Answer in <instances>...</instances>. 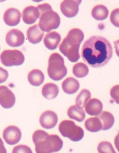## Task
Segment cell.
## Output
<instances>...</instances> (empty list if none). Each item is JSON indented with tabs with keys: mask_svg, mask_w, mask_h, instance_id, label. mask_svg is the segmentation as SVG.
Segmentation results:
<instances>
[{
	"mask_svg": "<svg viewBox=\"0 0 119 153\" xmlns=\"http://www.w3.org/2000/svg\"><path fill=\"white\" fill-rule=\"evenodd\" d=\"M113 54L110 43L106 38L100 36L90 37L85 42L81 50L84 61L94 68L105 65L111 59Z\"/></svg>",
	"mask_w": 119,
	"mask_h": 153,
	"instance_id": "cell-1",
	"label": "cell"
},
{
	"mask_svg": "<svg viewBox=\"0 0 119 153\" xmlns=\"http://www.w3.org/2000/svg\"><path fill=\"white\" fill-rule=\"evenodd\" d=\"M84 37V33L81 29L74 28L69 31L60 45V51L70 62H76L79 59L80 47Z\"/></svg>",
	"mask_w": 119,
	"mask_h": 153,
	"instance_id": "cell-2",
	"label": "cell"
},
{
	"mask_svg": "<svg viewBox=\"0 0 119 153\" xmlns=\"http://www.w3.org/2000/svg\"><path fill=\"white\" fill-rule=\"evenodd\" d=\"M37 153H50L57 152L62 148L63 142L59 137L56 135H49L41 130L35 131L32 137Z\"/></svg>",
	"mask_w": 119,
	"mask_h": 153,
	"instance_id": "cell-3",
	"label": "cell"
},
{
	"mask_svg": "<svg viewBox=\"0 0 119 153\" xmlns=\"http://www.w3.org/2000/svg\"><path fill=\"white\" fill-rule=\"evenodd\" d=\"M37 7L40 13L38 25L43 31L48 32L58 27L60 23V17L57 13L52 10L49 4H40Z\"/></svg>",
	"mask_w": 119,
	"mask_h": 153,
	"instance_id": "cell-4",
	"label": "cell"
},
{
	"mask_svg": "<svg viewBox=\"0 0 119 153\" xmlns=\"http://www.w3.org/2000/svg\"><path fill=\"white\" fill-rule=\"evenodd\" d=\"M48 63L47 72L50 78L58 81L66 75L67 70L64 65V59L59 54H52L49 57Z\"/></svg>",
	"mask_w": 119,
	"mask_h": 153,
	"instance_id": "cell-5",
	"label": "cell"
},
{
	"mask_svg": "<svg viewBox=\"0 0 119 153\" xmlns=\"http://www.w3.org/2000/svg\"><path fill=\"white\" fill-rule=\"evenodd\" d=\"M58 129L63 136L68 137L74 142L80 141L84 135V131L82 129L76 125L73 121L71 120L62 121L59 125Z\"/></svg>",
	"mask_w": 119,
	"mask_h": 153,
	"instance_id": "cell-6",
	"label": "cell"
},
{
	"mask_svg": "<svg viewBox=\"0 0 119 153\" xmlns=\"http://www.w3.org/2000/svg\"><path fill=\"white\" fill-rule=\"evenodd\" d=\"M0 59L3 65L11 66L22 64L24 61L25 57L23 54L19 50H6L1 54Z\"/></svg>",
	"mask_w": 119,
	"mask_h": 153,
	"instance_id": "cell-7",
	"label": "cell"
},
{
	"mask_svg": "<svg viewBox=\"0 0 119 153\" xmlns=\"http://www.w3.org/2000/svg\"><path fill=\"white\" fill-rule=\"evenodd\" d=\"M21 136L20 130L14 125H11L6 127L3 131V133L4 140L8 144L10 145H14L17 143L20 140Z\"/></svg>",
	"mask_w": 119,
	"mask_h": 153,
	"instance_id": "cell-8",
	"label": "cell"
},
{
	"mask_svg": "<svg viewBox=\"0 0 119 153\" xmlns=\"http://www.w3.org/2000/svg\"><path fill=\"white\" fill-rule=\"evenodd\" d=\"M81 0H65L60 5L61 12L65 16L71 18L75 16L77 14Z\"/></svg>",
	"mask_w": 119,
	"mask_h": 153,
	"instance_id": "cell-9",
	"label": "cell"
},
{
	"mask_svg": "<svg viewBox=\"0 0 119 153\" xmlns=\"http://www.w3.org/2000/svg\"><path fill=\"white\" fill-rule=\"evenodd\" d=\"M15 101V96L10 90L5 86H0V104L3 108H11L14 105Z\"/></svg>",
	"mask_w": 119,
	"mask_h": 153,
	"instance_id": "cell-10",
	"label": "cell"
},
{
	"mask_svg": "<svg viewBox=\"0 0 119 153\" xmlns=\"http://www.w3.org/2000/svg\"><path fill=\"white\" fill-rule=\"evenodd\" d=\"M24 40L25 37L23 33L16 29L10 30L7 33L5 37L6 43L12 47H17L22 45Z\"/></svg>",
	"mask_w": 119,
	"mask_h": 153,
	"instance_id": "cell-11",
	"label": "cell"
},
{
	"mask_svg": "<svg viewBox=\"0 0 119 153\" xmlns=\"http://www.w3.org/2000/svg\"><path fill=\"white\" fill-rule=\"evenodd\" d=\"M58 117L56 114L50 110L46 111L41 115L39 122L44 128L49 129L54 127L58 121Z\"/></svg>",
	"mask_w": 119,
	"mask_h": 153,
	"instance_id": "cell-12",
	"label": "cell"
},
{
	"mask_svg": "<svg viewBox=\"0 0 119 153\" xmlns=\"http://www.w3.org/2000/svg\"><path fill=\"white\" fill-rule=\"evenodd\" d=\"M40 13L37 7L32 6L25 8L22 13V18L23 22L25 23L30 24L35 22L39 17Z\"/></svg>",
	"mask_w": 119,
	"mask_h": 153,
	"instance_id": "cell-13",
	"label": "cell"
},
{
	"mask_svg": "<svg viewBox=\"0 0 119 153\" xmlns=\"http://www.w3.org/2000/svg\"><path fill=\"white\" fill-rule=\"evenodd\" d=\"M21 14L17 9L11 8L8 9L3 15V20L8 25L13 26L17 25L19 22Z\"/></svg>",
	"mask_w": 119,
	"mask_h": 153,
	"instance_id": "cell-14",
	"label": "cell"
},
{
	"mask_svg": "<svg viewBox=\"0 0 119 153\" xmlns=\"http://www.w3.org/2000/svg\"><path fill=\"white\" fill-rule=\"evenodd\" d=\"M86 112L91 116H97L101 113L103 105L101 101L96 98L89 100L85 105Z\"/></svg>",
	"mask_w": 119,
	"mask_h": 153,
	"instance_id": "cell-15",
	"label": "cell"
},
{
	"mask_svg": "<svg viewBox=\"0 0 119 153\" xmlns=\"http://www.w3.org/2000/svg\"><path fill=\"white\" fill-rule=\"evenodd\" d=\"M27 34L29 41L32 44H36L41 41L44 35V32L38 25L35 24L28 28Z\"/></svg>",
	"mask_w": 119,
	"mask_h": 153,
	"instance_id": "cell-16",
	"label": "cell"
},
{
	"mask_svg": "<svg viewBox=\"0 0 119 153\" xmlns=\"http://www.w3.org/2000/svg\"><path fill=\"white\" fill-rule=\"evenodd\" d=\"M61 40V37L60 35L56 31H52L45 35L43 41L47 48L53 50L57 48Z\"/></svg>",
	"mask_w": 119,
	"mask_h": 153,
	"instance_id": "cell-17",
	"label": "cell"
},
{
	"mask_svg": "<svg viewBox=\"0 0 119 153\" xmlns=\"http://www.w3.org/2000/svg\"><path fill=\"white\" fill-rule=\"evenodd\" d=\"M62 87L64 92L71 94L77 91L79 88L80 84L78 81L75 78L69 77L63 81Z\"/></svg>",
	"mask_w": 119,
	"mask_h": 153,
	"instance_id": "cell-18",
	"label": "cell"
},
{
	"mask_svg": "<svg viewBox=\"0 0 119 153\" xmlns=\"http://www.w3.org/2000/svg\"><path fill=\"white\" fill-rule=\"evenodd\" d=\"M59 88L55 84L51 83H46L43 86L42 93L43 96L48 99L55 98L59 93Z\"/></svg>",
	"mask_w": 119,
	"mask_h": 153,
	"instance_id": "cell-19",
	"label": "cell"
},
{
	"mask_svg": "<svg viewBox=\"0 0 119 153\" xmlns=\"http://www.w3.org/2000/svg\"><path fill=\"white\" fill-rule=\"evenodd\" d=\"M28 79L31 85L38 86L41 85L44 79V76L43 72L38 69H34L28 74Z\"/></svg>",
	"mask_w": 119,
	"mask_h": 153,
	"instance_id": "cell-20",
	"label": "cell"
},
{
	"mask_svg": "<svg viewBox=\"0 0 119 153\" xmlns=\"http://www.w3.org/2000/svg\"><path fill=\"white\" fill-rule=\"evenodd\" d=\"M67 115L70 118L80 122L83 121L85 117V114L83 109L76 105H72L68 108Z\"/></svg>",
	"mask_w": 119,
	"mask_h": 153,
	"instance_id": "cell-21",
	"label": "cell"
},
{
	"mask_svg": "<svg viewBox=\"0 0 119 153\" xmlns=\"http://www.w3.org/2000/svg\"><path fill=\"white\" fill-rule=\"evenodd\" d=\"M100 119L102 124V130H106L111 128L114 122L113 115L107 111H103L100 115L96 116Z\"/></svg>",
	"mask_w": 119,
	"mask_h": 153,
	"instance_id": "cell-22",
	"label": "cell"
},
{
	"mask_svg": "<svg viewBox=\"0 0 119 153\" xmlns=\"http://www.w3.org/2000/svg\"><path fill=\"white\" fill-rule=\"evenodd\" d=\"M109 11L107 8L102 4L95 6L92 9L91 14L92 17L97 20H102L108 17Z\"/></svg>",
	"mask_w": 119,
	"mask_h": 153,
	"instance_id": "cell-23",
	"label": "cell"
},
{
	"mask_svg": "<svg viewBox=\"0 0 119 153\" xmlns=\"http://www.w3.org/2000/svg\"><path fill=\"white\" fill-rule=\"evenodd\" d=\"M84 125L87 130L92 132H98L102 128L101 121L97 116L87 119L85 121Z\"/></svg>",
	"mask_w": 119,
	"mask_h": 153,
	"instance_id": "cell-24",
	"label": "cell"
},
{
	"mask_svg": "<svg viewBox=\"0 0 119 153\" xmlns=\"http://www.w3.org/2000/svg\"><path fill=\"white\" fill-rule=\"evenodd\" d=\"M91 96V93L89 90L85 89H82L76 98V105L78 107L83 109Z\"/></svg>",
	"mask_w": 119,
	"mask_h": 153,
	"instance_id": "cell-25",
	"label": "cell"
},
{
	"mask_svg": "<svg viewBox=\"0 0 119 153\" xmlns=\"http://www.w3.org/2000/svg\"><path fill=\"white\" fill-rule=\"evenodd\" d=\"M89 68L84 63L79 62L75 64L73 67L72 72L76 77L81 78L86 76L88 73Z\"/></svg>",
	"mask_w": 119,
	"mask_h": 153,
	"instance_id": "cell-26",
	"label": "cell"
},
{
	"mask_svg": "<svg viewBox=\"0 0 119 153\" xmlns=\"http://www.w3.org/2000/svg\"><path fill=\"white\" fill-rule=\"evenodd\" d=\"M97 149L99 153H116L111 144L108 141L100 143Z\"/></svg>",
	"mask_w": 119,
	"mask_h": 153,
	"instance_id": "cell-27",
	"label": "cell"
},
{
	"mask_svg": "<svg viewBox=\"0 0 119 153\" xmlns=\"http://www.w3.org/2000/svg\"><path fill=\"white\" fill-rule=\"evenodd\" d=\"M111 23L115 26L119 27V9L113 10L111 12L110 17Z\"/></svg>",
	"mask_w": 119,
	"mask_h": 153,
	"instance_id": "cell-28",
	"label": "cell"
},
{
	"mask_svg": "<svg viewBox=\"0 0 119 153\" xmlns=\"http://www.w3.org/2000/svg\"><path fill=\"white\" fill-rule=\"evenodd\" d=\"M13 153H32V151L28 147L20 145L15 147L12 150Z\"/></svg>",
	"mask_w": 119,
	"mask_h": 153,
	"instance_id": "cell-29",
	"label": "cell"
},
{
	"mask_svg": "<svg viewBox=\"0 0 119 153\" xmlns=\"http://www.w3.org/2000/svg\"><path fill=\"white\" fill-rule=\"evenodd\" d=\"M110 94L111 97L118 104H119V85H115L111 89Z\"/></svg>",
	"mask_w": 119,
	"mask_h": 153,
	"instance_id": "cell-30",
	"label": "cell"
},
{
	"mask_svg": "<svg viewBox=\"0 0 119 153\" xmlns=\"http://www.w3.org/2000/svg\"><path fill=\"white\" fill-rule=\"evenodd\" d=\"M8 73L5 69L0 67V83L4 82L8 77Z\"/></svg>",
	"mask_w": 119,
	"mask_h": 153,
	"instance_id": "cell-31",
	"label": "cell"
},
{
	"mask_svg": "<svg viewBox=\"0 0 119 153\" xmlns=\"http://www.w3.org/2000/svg\"><path fill=\"white\" fill-rule=\"evenodd\" d=\"M6 150L5 148L3 142L0 138V153H5Z\"/></svg>",
	"mask_w": 119,
	"mask_h": 153,
	"instance_id": "cell-32",
	"label": "cell"
},
{
	"mask_svg": "<svg viewBox=\"0 0 119 153\" xmlns=\"http://www.w3.org/2000/svg\"></svg>",
	"mask_w": 119,
	"mask_h": 153,
	"instance_id": "cell-33",
	"label": "cell"
}]
</instances>
